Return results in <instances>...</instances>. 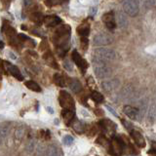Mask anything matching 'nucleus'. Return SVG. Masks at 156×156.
<instances>
[{
  "instance_id": "nucleus-1",
  "label": "nucleus",
  "mask_w": 156,
  "mask_h": 156,
  "mask_svg": "<svg viewBox=\"0 0 156 156\" xmlns=\"http://www.w3.org/2000/svg\"><path fill=\"white\" fill-rule=\"evenodd\" d=\"M71 28L67 24H62L53 34V42L58 48V53L61 57L65 55L69 45Z\"/></svg>"
},
{
  "instance_id": "nucleus-2",
  "label": "nucleus",
  "mask_w": 156,
  "mask_h": 156,
  "mask_svg": "<svg viewBox=\"0 0 156 156\" xmlns=\"http://www.w3.org/2000/svg\"><path fill=\"white\" fill-rule=\"evenodd\" d=\"M93 63H94V71L95 74L100 79H105L111 74L110 67L106 65V62L97 60L93 58Z\"/></svg>"
},
{
  "instance_id": "nucleus-3",
  "label": "nucleus",
  "mask_w": 156,
  "mask_h": 156,
  "mask_svg": "<svg viewBox=\"0 0 156 156\" xmlns=\"http://www.w3.org/2000/svg\"><path fill=\"white\" fill-rule=\"evenodd\" d=\"M94 58L101 61V62H110L114 61L116 58V53L111 50V49H105V48H99L96 49L94 52Z\"/></svg>"
},
{
  "instance_id": "nucleus-4",
  "label": "nucleus",
  "mask_w": 156,
  "mask_h": 156,
  "mask_svg": "<svg viewBox=\"0 0 156 156\" xmlns=\"http://www.w3.org/2000/svg\"><path fill=\"white\" fill-rule=\"evenodd\" d=\"M122 6L124 12L131 17H136L140 12L139 0H123Z\"/></svg>"
},
{
  "instance_id": "nucleus-5",
  "label": "nucleus",
  "mask_w": 156,
  "mask_h": 156,
  "mask_svg": "<svg viewBox=\"0 0 156 156\" xmlns=\"http://www.w3.org/2000/svg\"><path fill=\"white\" fill-rule=\"evenodd\" d=\"M60 105L63 109L74 110L75 108L74 101H73L71 96L66 91L60 92Z\"/></svg>"
},
{
  "instance_id": "nucleus-6",
  "label": "nucleus",
  "mask_w": 156,
  "mask_h": 156,
  "mask_svg": "<svg viewBox=\"0 0 156 156\" xmlns=\"http://www.w3.org/2000/svg\"><path fill=\"white\" fill-rule=\"evenodd\" d=\"M112 37L109 34L106 33H98L93 38V43L96 46H105V45H109L110 43H112Z\"/></svg>"
},
{
  "instance_id": "nucleus-7",
  "label": "nucleus",
  "mask_w": 156,
  "mask_h": 156,
  "mask_svg": "<svg viewBox=\"0 0 156 156\" xmlns=\"http://www.w3.org/2000/svg\"><path fill=\"white\" fill-rule=\"evenodd\" d=\"M123 152V144L119 139H113L109 144V153L112 156H120Z\"/></svg>"
},
{
  "instance_id": "nucleus-8",
  "label": "nucleus",
  "mask_w": 156,
  "mask_h": 156,
  "mask_svg": "<svg viewBox=\"0 0 156 156\" xmlns=\"http://www.w3.org/2000/svg\"><path fill=\"white\" fill-rule=\"evenodd\" d=\"M102 21H104L105 27L109 29V30H113L116 28V17L113 11L107 12L102 16Z\"/></svg>"
},
{
  "instance_id": "nucleus-9",
  "label": "nucleus",
  "mask_w": 156,
  "mask_h": 156,
  "mask_svg": "<svg viewBox=\"0 0 156 156\" xmlns=\"http://www.w3.org/2000/svg\"><path fill=\"white\" fill-rule=\"evenodd\" d=\"M71 57H72L73 62H75V65L80 68L82 72H84V71L87 69V67H88V63H87V62L80 56V54L78 53L76 50H74V51L72 52Z\"/></svg>"
},
{
  "instance_id": "nucleus-10",
  "label": "nucleus",
  "mask_w": 156,
  "mask_h": 156,
  "mask_svg": "<svg viewBox=\"0 0 156 156\" xmlns=\"http://www.w3.org/2000/svg\"><path fill=\"white\" fill-rule=\"evenodd\" d=\"M3 63H4V66H6L7 70L9 71V73L12 76H14L15 78H16V79H18L20 81L23 80V76L22 74V72L20 71V69L16 66H14V65H12V63H10L8 62H3Z\"/></svg>"
},
{
  "instance_id": "nucleus-11",
  "label": "nucleus",
  "mask_w": 156,
  "mask_h": 156,
  "mask_svg": "<svg viewBox=\"0 0 156 156\" xmlns=\"http://www.w3.org/2000/svg\"><path fill=\"white\" fill-rule=\"evenodd\" d=\"M44 23L48 27H54L58 26V24L62 23V19L58 16H55V15H49V16H46L45 19H44Z\"/></svg>"
},
{
  "instance_id": "nucleus-12",
  "label": "nucleus",
  "mask_w": 156,
  "mask_h": 156,
  "mask_svg": "<svg viewBox=\"0 0 156 156\" xmlns=\"http://www.w3.org/2000/svg\"><path fill=\"white\" fill-rule=\"evenodd\" d=\"M124 113L131 119L138 120L140 111H139L138 108H136V107H133L131 105H125L124 106Z\"/></svg>"
},
{
  "instance_id": "nucleus-13",
  "label": "nucleus",
  "mask_w": 156,
  "mask_h": 156,
  "mask_svg": "<svg viewBox=\"0 0 156 156\" xmlns=\"http://www.w3.org/2000/svg\"><path fill=\"white\" fill-rule=\"evenodd\" d=\"M131 136H132V138H133V140H135V143L138 144L140 147H144L145 146V140L144 138V136L141 135L140 132L138 131H131Z\"/></svg>"
},
{
  "instance_id": "nucleus-14",
  "label": "nucleus",
  "mask_w": 156,
  "mask_h": 156,
  "mask_svg": "<svg viewBox=\"0 0 156 156\" xmlns=\"http://www.w3.org/2000/svg\"><path fill=\"white\" fill-rule=\"evenodd\" d=\"M99 124L102 129L105 132H108V133L114 132L116 129V125L114 122H112L111 120H108V119H102L101 121H100Z\"/></svg>"
},
{
  "instance_id": "nucleus-15",
  "label": "nucleus",
  "mask_w": 156,
  "mask_h": 156,
  "mask_svg": "<svg viewBox=\"0 0 156 156\" xmlns=\"http://www.w3.org/2000/svg\"><path fill=\"white\" fill-rule=\"evenodd\" d=\"M119 86V81L113 79V80H108V81H104L101 83V87L105 92H111L115 90L117 87Z\"/></svg>"
},
{
  "instance_id": "nucleus-16",
  "label": "nucleus",
  "mask_w": 156,
  "mask_h": 156,
  "mask_svg": "<svg viewBox=\"0 0 156 156\" xmlns=\"http://www.w3.org/2000/svg\"><path fill=\"white\" fill-rule=\"evenodd\" d=\"M77 33L81 37H87L90 33V24L88 23H82L79 27H77Z\"/></svg>"
},
{
  "instance_id": "nucleus-17",
  "label": "nucleus",
  "mask_w": 156,
  "mask_h": 156,
  "mask_svg": "<svg viewBox=\"0 0 156 156\" xmlns=\"http://www.w3.org/2000/svg\"><path fill=\"white\" fill-rule=\"evenodd\" d=\"M116 23L117 26L121 28H124L127 27V23H128V20H127V17L125 16L124 13L122 12H117L116 15Z\"/></svg>"
},
{
  "instance_id": "nucleus-18",
  "label": "nucleus",
  "mask_w": 156,
  "mask_h": 156,
  "mask_svg": "<svg viewBox=\"0 0 156 156\" xmlns=\"http://www.w3.org/2000/svg\"><path fill=\"white\" fill-rule=\"evenodd\" d=\"M69 88L73 93L78 94V93H80L82 91V84L79 80L75 79V78H72L69 81Z\"/></svg>"
},
{
  "instance_id": "nucleus-19",
  "label": "nucleus",
  "mask_w": 156,
  "mask_h": 156,
  "mask_svg": "<svg viewBox=\"0 0 156 156\" xmlns=\"http://www.w3.org/2000/svg\"><path fill=\"white\" fill-rule=\"evenodd\" d=\"M43 58H44V60H45V62H46V63L48 66H50L53 68H56V69H58V63H57V62L55 60V58H54V56L50 52L46 53Z\"/></svg>"
},
{
  "instance_id": "nucleus-20",
  "label": "nucleus",
  "mask_w": 156,
  "mask_h": 156,
  "mask_svg": "<svg viewBox=\"0 0 156 156\" xmlns=\"http://www.w3.org/2000/svg\"><path fill=\"white\" fill-rule=\"evenodd\" d=\"M62 118L65 120V122L66 124H69L70 122L72 121V119L74 118V115H75V112L74 110H67V109H63L62 112Z\"/></svg>"
},
{
  "instance_id": "nucleus-21",
  "label": "nucleus",
  "mask_w": 156,
  "mask_h": 156,
  "mask_svg": "<svg viewBox=\"0 0 156 156\" xmlns=\"http://www.w3.org/2000/svg\"><path fill=\"white\" fill-rule=\"evenodd\" d=\"M72 127L73 129H74L75 132H77L78 134H82L85 132V129H86V125L84 122H82L80 120H76L74 121V123L72 124Z\"/></svg>"
},
{
  "instance_id": "nucleus-22",
  "label": "nucleus",
  "mask_w": 156,
  "mask_h": 156,
  "mask_svg": "<svg viewBox=\"0 0 156 156\" xmlns=\"http://www.w3.org/2000/svg\"><path fill=\"white\" fill-rule=\"evenodd\" d=\"M44 19H45V17H43V15L39 12H33L30 15L31 22L36 24H41L42 23H44Z\"/></svg>"
},
{
  "instance_id": "nucleus-23",
  "label": "nucleus",
  "mask_w": 156,
  "mask_h": 156,
  "mask_svg": "<svg viewBox=\"0 0 156 156\" xmlns=\"http://www.w3.org/2000/svg\"><path fill=\"white\" fill-rule=\"evenodd\" d=\"M24 85L27 86V88H28L29 90H31L33 92H41V88L40 86H39L36 82H34V81H31V80H29V81H27L26 83H24Z\"/></svg>"
},
{
  "instance_id": "nucleus-24",
  "label": "nucleus",
  "mask_w": 156,
  "mask_h": 156,
  "mask_svg": "<svg viewBox=\"0 0 156 156\" xmlns=\"http://www.w3.org/2000/svg\"><path fill=\"white\" fill-rule=\"evenodd\" d=\"M91 99L94 101H96V102H101V101H104V100H105V98H104V96H102L101 93H99V92H93L92 94H91Z\"/></svg>"
},
{
  "instance_id": "nucleus-25",
  "label": "nucleus",
  "mask_w": 156,
  "mask_h": 156,
  "mask_svg": "<svg viewBox=\"0 0 156 156\" xmlns=\"http://www.w3.org/2000/svg\"><path fill=\"white\" fill-rule=\"evenodd\" d=\"M67 0H45V4L49 7L53 6H58V5H62L63 3H66Z\"/></svg>"
},
{
  "instance_id": "nucleus-26",
  "label": "nucleus",
  "mask_w": 156,
  "mask_h": 156,
  "mask_svg": "<svg viewBox=\"0 0 156 156\" xmlns=\"http://www.w3.org/2000/svg\"><path fill=\"white\" fill-rule=\"evenodd\" d=\"M54 82L60 87L65 86V80H63V77L61 74H58V73H56V74L54 75Z\"/></svg>"
},
{
  "instance_id": "nucleus-27",
  "label": "nucleus",
  "mask_w": 156,
  "mask_h": 156,
  "mask_svg": "<svg viewBox=\"0 0 156 156\" xmlns=\"http://www.w3.org/2000/svg\"><path fill=\"white\" fill-rule=\"evenodd\" d=\"M9 133V126L7 123H3L0 127V134H1V139L3 140Z\"/></svg>"
},
{
  "instance_id": "nucleus-28",
  "label": "nucleus",
  "mask_w": 156,
  "mask_h": 156,
  "mask_svg": "<svg viewBox=\"0 0 156 156\" xmlns=\"http://www.w3.org/2000/svg\"><path fill=\"white\" fill-rule=\"evenodd\" d=\"M148 118L151 121H153L156 118V106L155 105H152L150 107V109L148 111Z\"/></svg>"
},
{
  "instance_id": "nucleus-29",
  "label": "nucleus",
  "mask_w": 156,
  "mask_h": 156,
  "mask_svg": "<svg viewBox=\"0 0 156 156\" xmlns=\"http://www.w3.org/2000/svg\"><path fill=\"white\" fill-rule=\"evenodd\" d=\"M49 156H61L60 153H58V150L55 147V146H50L48 150Z\"/></svg>"
},
{
  "instance_id": "nucleus-30",
  "label": "nucleus",
  "mask_w": 156,
  "mask_h": 156,
  "mask_svg": "<svg viewBox=\"0 0 156 156\" xmlns=\"http://www.w3.org/2000/svg\"><path fill=\"white\" fill-rule=\"evenodd\" d=\"M73 141H74V139H73V136H66L65 138H63V144L66 145L72 144Z\"/></svg>"
},
{
  "instance_id": "nucleus-31",
  "label": "nucleus",
  "mask_w": 156,
  "mask_h": 156,
  "mask_svg": "<svg viewBox=\"0 0 156 156\" xmlns=\"http://www.w3.org/2000/svg\"><path fill=\"white\" fill-rule=\"evenodd\" d=\"M23 134H24V128H18L16 130V133H15V136H16V138L21 140L23 136Z\"/></svg>"
},
{
  "instance_id": "nucleus-32",
  "label": "nucleus",
  "mask_w": 156,
  "mask_h": 156,
  "mask_svg": "<svg viewBox=\"0 0 156 156\" xmlns=\"http://www.w3.org/2000/svg\"><path fill=\"white\" fill-rule=\"evenodd\" d=\"M81 48L82 50H87L88 48V39L87 37H81Z\"/></svg>"
},
{
  "instance_id": "nucleus-33",
  "label": "nucleus",
  "mask_w": 156,
  "mask_h": 156,
  "mask_svg": "<svg viewBox=\"0 0 156 156\" xmlns=\"http://www.w3.org/2000/svg\"><path fill=\"white\" fill-rule=\"evenodd\" d=\"M144 4L146 7H155L156 0H144Z\"/></svg>"
},
{
  "instance_id": "nucleus-34",
  "label": "nucleus",
  "mask_w": 156,
  "mask_h": 156,
  "mask_svg": "<svg viewBox=\"0 0 156 156\" xmlns=\"http://www.w3.org/2000/svg\"><path fill=\"white\" fill-rule=\"evenodd\" d=\"M122 123H123V125H124V126L126 127V128L128 129V130H130V131H133V130H131V129H132V125L129 123L128 121H126V120H123V119H122Z\"/></svg>"
},
{
  "instance_id": "nucleus-35",
  "label": "nucleus",
  "mask_w": 156,
  "mask_h": 156,
  "mask_svg": "<svg viewBox=\"0 0 156 156\" xmlns=\"http://www.w3.org/2000/svg\"><path fill=\"white\" fill-rule=\"evenodd\" d=\"M97 7H92L91 8V10H90V16H92V17H94L95 15L97 14Z\"/></svg>"
},
{
  "instance_id": "nucleus-36",
  "label": "nucleus",
  "mask_w": 156,
  "mask_h": 156,
  "mask_svg": "<svg viewBox=\"0 0 156 156\" xmlns=\"http://www.w3.org/2000/svg\"><path fill=\"white\" fill-rule=\"evenodd\" d=\"M23 4L24 6H29V5L32 4V0H23Z\"/></svg>"
},
{
  "instance_id": "nucleus-37",
  "label": "nucleus",
  "mask_w": 156,
  "mask_h": 156,
  "mask_svg": "<svg viewBox=\"0 0 156 156\" xmlns=\"http://www.w3.org/2000/svg\"><path fill=\"white\" fill-rule=\"evenodd\" d=\"M106 107H107V109H108V110H109V111L111 112V113L114 115V116H117V113H116V112L114 111V109H112L111 107H110V106H108V105H107Z\"/></svg>"
},
{
  "instance_id": "nucleus-38",
  "label": "nucleus",
  "mask_w": 156,
  "mask_h": 156,
  "mask_svg": "<svg viewBox=\"0 0 156 156\" xmlns=\"http://www.w3.org/2000/svg\"><path fill=\"white\" fill-rule=\"evenodd\" d=\"M47 110L49 111V113H51V114H53L54 113V111H53V109L51 108L50 106H47Z\"/></svg>"
}]
</instances>
